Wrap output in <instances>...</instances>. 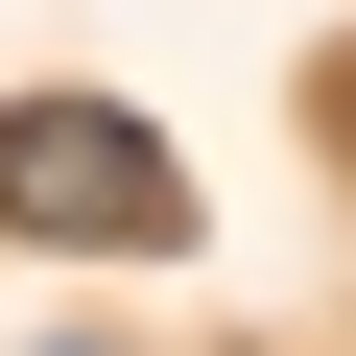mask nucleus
<instances>
[{"mask_svg":"<svg viewBox=\"0 0 356 356\" xmlns=\"http://www.w3.org/2000/svg\"><path fill=\"white\" fill-rule=\"evenodd\" d=\"M0 238H48V261H166V238H191L166 119H119V95H0Z\"/></svg>","mask_w":356,"mask_h":356,"instance_id":"nucleus-1","label":"nucleus"},{"mask_svg":"<svg viewBox=\"0 0 356 356\" xmlns=\"http://www.w3.org/2000/svg\"><path fill=\"white\" fill-rule=\"evenodd\" d=\"M48 356H119V332H48Z\"/></svg>","mask_w":356,"mask_h":356,"instance_id":"nucleus-2","label":"nucleus"}]
</instances>
